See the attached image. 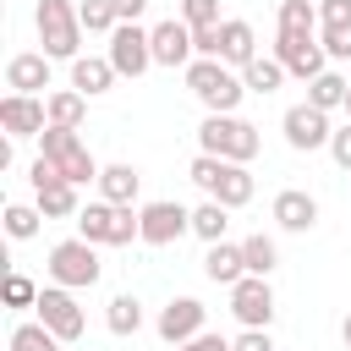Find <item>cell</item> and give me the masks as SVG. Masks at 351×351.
<instances>
[{
	"instance_id": "1",
	"label": "cell",
	"mask_w": 351,
	"mask_h": 351,
	"mask_svg": "<svg viewBox=\"0 0 351 351\" xmlns=\"http://www.w3.org/2000/svg\"><path fill=\"white\" fill-rule=\"evenodd\" d=\"M181 71H186L192 99H197L208 115H236V104H241V93H247V82L236 77V66L197 55V60H192V66H181Z\"/></svg>"
},
{
	"instance_id": "2",
	"label": "cell",
	"mask_w": 351,
	"mask_h": 351,
	"mask_svg": "<svg viewBox=\"0 0 351 351\" xmlns=\"http://www.w3.org/2000/svg\"><path fill=\"white\" fill-rule=\"evenodd\" d=\"M186 176H192L208 197H219L225 208H247V203H252V192H258L252 170H247V165H236V159H219V154H197Z\"/></svg>"
},
{
	"instance_id": "3",
	"label": "cell",
	"mask_w": 351,
	"mask_h": 351,
	"mask_svg": "<svg viewBox=\"0 0 351 351\" xmlns=\"http://www.w3.org/2000/svg\"><path fill=\"white\" fill-rule=\"evenodd\" d=\"M33 27H38V44H44L49 60H77L82 55V33L88 27H82V16H77L71 0H38Z\"/></svg>"
},
{
	"instance_id": "4",
	"label": "cell",
	"mask_w": 351,
	"mask_h": 351,
	"mask_svg": "<svg viewBox=\"0 0 351 351\" xmlns=\"http://www.w3.org/2000/svg\"><path fill=\"white\" fill-rule=\"evenodd\" d=\"M197 148H203V154H219V159H236V165H252L258 148H263V137H258V126L241 121V115H203Z\"/></svg>"
},
{
	"instance_id": "5",
	"label": "cell",
	"mask_w": 351,
	"mask_h": 351,
	"mask_svg": "<svg viewBox=\"0 0 351 351\" xmlns=\"http://www.w3.org/2000/svg\"><path fill=\"white\" fill-rule=\"evenodd\" d=\"M77 236H88L93 247H126L132 236H143V219L132 203H110V197H93L82 214H77Z\"/></svg>"
},
{
	"instance_id": "6",
	"label": "cell",
	"mask_w": 351,
	"mask_h": 351,
	"mask_svg": "<svg viewBox=\"0 0 351 351\" xmlns=\"http://www.w3.org/2000/svg\"><path fill=\"white\" fill-rule=\"evenodd\" d=\"M38 148H44V159L66 176V181H77V186H88V181H99V159L82 148V137H77V126H44L38 132Z\"/></svg>"
},
{
	"instance_id": "7",
	"label": "cell",
	"mask_w": 351,
	"mask_h": 351,
	"mask_svg": "<svg viewBox=\"0 0 351 351\" xmlns=\"http://www.w3.org/2000/svg\"><path fill=\"white\" fill-rule=\"evenodd\" d=\"M99 274H104V263H99V247L88 236H66V241L49 247V280L55 285L88 291V285H99Z\"/></svg>"
},
{
	"instance_id": "8",
	"label": "cell",
	"mask_w": 351,
	"mask_h": 351,
	"mask_svg": "<svg viewBox=\"0 0 351 351\" xmlns=\"http://www.w3.org/2000/svg\"><path fill=\"white\" fill-rule=\"evenodd\" d=\"M230 313L241 329H269L274 324V291H269V274H241L230 285Z\"/></svg>"
},
{
	"instance_id": "9",
	"label": "cell",
	"mask_w": 351,
	"mask_h": 351,
	"mask_svg": "<svg viewBox=\"0 0 351 351\" xmlns=\"http://www.w3.org/2000/svg\"><path fill=\"white\" fill-rule=\"evenodd\" d=\"M33 313H38V318L66 340V346H71V340H82V329H88V318H82V307H77V291H66V285H55V280L38 291Z\"/></svg>"
},
{
	"instance_id": "10",
	"label": "cell",
	"mask_w": 351,
	"mask_h": 351,
	"mask_svg": "<svg viewBox=\"0 0 351 351\" xmlns=\"http://www.w3.org/2000/svg\"><path fill=\"white\" fill-rule=\"evenodd\" d=\"M274 60L291 77H302V82H313L318 71H329V55H324L318 33H274Z\"/></svg>"
},
{
	"instance_id": "11",
	"label": "cell",
	"mask_w": 351,
	"mask_h": 351,
	"mask_svg": "<svg viewBox=\"0 0 351 351\" xmlns=\"http://www.w3.org/2000/svg\"><path fill=\"white\" fill-rule=\"evenodd\" d=\"M285 143L296 148V154H318V148H329V137H335V126H329V110H318V104H291L285 110Z\"/></svg>"
},
{
	"instance_id": "12",
	"label": "cell",
	"mask_w": 351,
	"mask_h": 351,
	"mask_svg": "<svg viewBox=\"0 0 351 351\" xmlns=\"http://www.w3.org/2000/svg\"><path fill=\"white\" fill-rule=\"evenodd\" d=\"M137 219H143V241H148V247H170V241H181V236L192 230V208H181L176 197H154V203H143Z\"/></svg>"
},
{
	"instance_id": "13",
	"label": "cell",
	"mask_w": 351,
	"mask_h": 351,
	"mask_svg": "<svg viewBox=\"0 0 351 351\" xmlns=\"http://www.w3.org/2000/svg\"><path fill=\"white\" fill-rule=\"evenodd\" d=\"M110 66H115L121 77H143V71L154 66V38H148V27L121 22V27L110 33Z\"/></svg>"
},
{
	"instance_id": "14",
	"label": "cell",
	"mask_w": 351,
	"mask_h": 351,
	"mask_svg": "<svg viewBox=\"0 0 351 351\" xmlns=\"http://www.w3.org/2000/svg\"><path fill=\"white\" fill-rule=\"evenodd\" d=\"M203 318H208V307L197 302V296H170L165 307H159V340L165 346H186L192 335H203Z\"/></svg>"
},
{
	"instance_id": "15",
	"label": "cell",
	"mask_w": 351,
	"mask_h": 351,
	"mask_svg": "<svg viewBox=\"0 0 351 351\" xmlns=\"http://www.w3.org/2000/svg\"><path fill=\"white\" fill-rule=\"evenodd\" d=\"M0 126H5V137H38L49 126V104L38 93H5L0 99Z\"/></svg>"
},
{
	"instance_id": "16",
	"label": "cell",
	"mask_w": 351,
	"mask_h": 351,
	"mask_svg": "<svg viewBox=\"0 0 351 351\" xmlns=\"http://www.w3.org/2000/svg\"><path fill=\"white\" fill-rule=\"evenodd\" d=\"M148 38H154V66H192V60H197V49H192V27H186L181 16L154 22Z\"/></svg>"
},
{
	"instance_id": "17",
	"label": "cell",
	"mask_w": 351,
	"mask_h": 351,
	"mask_svg": "<svg viewBox=\"0 0 351 351\" xmlns=\"http://www.w3.org/2000/svg\"><path fill=\"white\" fill-rule=\"evenodd\" d=\"M274 225H280V230H291V236H307V230L318 225V197H313V192H302V186L274 192Z\"/></svg>"
},
{
	"instance_id": "18",
	"label": "cell",
	"mask_w": 351,
	"mask_h": 351,
	"mask_svg": "<svg viewBox=\"0 0 351 351\" xmlns=\"http://www.w3.org/2000/svg\"><path fill=\"white\" fill-rule=\"evenodd\" d=\"M5 88L11 93H44L49 88V55L44 49H22L5 60Z\"/></svg>"
},
{
	"instance_id": "19",
	"label": "cell",
	"mask_w": 351,
	"mask_h": 351,
	"mask_svg": "<svg viewBox=\"0 0 351 351\" xmlns=\"http://www.w3.org/2000/svg\"><path fill=\"white\" fill-rule=\"evenodd\" d=\"M219 60L225 66H247V60H258V33H252V22H241V16H225L219 22Z\"/></svg>"
},
{
	"instance_id": "20",
	"label": "cell",
	"mask_w": 351,
	"mask_h": 351,
	"mask_svg": "<svg viewBox=\"0 0 351 351\" xmlns=\"http://www.w3.org/2000/svg\"><path fill=\"white\" fill-rule=\"evenodd\" d=\"M115 66H110V55H77L71 60V88L77 93H88V99H99V93H110L115 88Z\"/></svg>"
},
{
	"instance_id": "21",
	"label": "cell",
	"mask_w": 351,
	"mask_h": 351,
	"mask_svg": "<svg viewBox=\"0 0 351 351\" xmlns=\"http://www.w3.org/2000/svg\"><path fill=\"white\" fill-rule=\"evenodd\" d=\"M203 274L214 280V285H236L241 274H247V258H241V241H208V252H203Z\"/></svg>"
},
{
	"instance_id": "22",
	"label": "cell",
	"mask_w": 351,
	"mask_h": 351,
	"mask_svg": "<svg viewBox=\"0 0 351 351\" xmlns=\"http://www.w3.org/2000/svg\"><path fill=\"white\" fill-rule=\"evenodd\" d=\"M33 203H38L44 219H77V214H82V208H77V181H66V176L33 186Z\"/></svg>"
},
{
	"instance_id": "23",
	"label": "cell",
	"mask_w": 351,
	"mask_h": 351,
	"mask_svg": "<svg viewBox=\"0 0 351 351\" xmlns=\"http://www.w3.org/2000/svg\"><path fill=\"white\" fill-rule=\"evenodd\" d=\"M137 186H143L137 165H104L99 170V197H110V203H137Z\"/></svg>"
},
{
	"instance_id": "24",
	"label": "cell",
	"mask_w": 351,
	"mask_h": 351,
	"mask_svg": "<svg viewBox=\"0 0 351 351\" xmlns=\"http://www.w3.org/2000/svg\"><path fill=\"white\" fill-rule=\"evenodd\" d=\"M285 77H291V71H285L274 55H258V60H247V66H241V82H247V93H258V99H263V93H274Z\"/></svg>"
},
{
	"instance_id": "25",
	"label": "cell",
	"mask_w": 351,
	"mask_h": 351,
	"mask_svg": "<svg viewBox=\"0 0 351 351\" xmlns=\"http://www.w3.org/2000/svg\"><path fill=\"white\" fill-rule=\"evenodd\" d=\"M44 104H49V126H82V115H88V93H77V88H55V93H44Z\"/></svg>"
},
{
	"instance_id": "26",
	"label": "cell",
	"mask_w": 351,
	"mask_h": 351,
	"mask_svg": "<svg viewBox=\"0 0 351 351\" xmlns=\"http://www.w3.org/2000/svg\"><path fill=\"white\" fill-rule=\"evenodd\" d=\"M225 230H230V208H225L219 197H203V203L192 208V236H203V241H225Z\"/></svg>"
},
{
	"instance_id": "27",
	"label": "cell",
	"mask_w": 351,
	"mask_h": 351,
	"mask_svg": "<svg viewBox=\"0 0 351 351\" xmlns=\"http://www.w3.org/2000/svg\"><path fill=\"white\" fill-rule=\"evenodd\" d=\"M104 324H110V335H137L143 329V302L132 296V291H121V296H110V307H104Z\"/></svg>"
},
{
	"instance_id": "28",
	"label": "cell",
	"mask_w": 351,
	"mask_h": 351,
	"mask_svg": "<svg viewBox=\"0 0 351 351\" xmlns=\"http://www.w3.org/2000/svg\"><path fill=\"white\" fill-rule=\"evenodd\" d=\"M66 340L44 324V318H27V324H16L11 329V351H60Z\"/></svg>"
},
{
	"instance_id": "29",
	"label": "cell",
	"mask_w": 351,
	"mask_h": 351,
	"mask_svg": "<svg viewBox=\"0 0 351 351\" xmlns=\"http://www.w3.org/2000/svg\"><path fill=\"white\" fill-rule=\"evenodd\" d=\"M346 77L340 71H318L313 82H307V104H318V110H346Z\"/></svg>"
},
{
	"instance_id": "30",
	"label": "cell",
	"mask_w": 351,
	"mask_h": 351,
	"mask_svg": "<svg viewBox=\"0 0 351 351\" xmlns=\"http://www.w3.org/2000/svg\"><path fill=\"white\" fill-rule=\"evenodd\" d=\"M241 258H247V274H274V263H280V247H274V236H247L241 241Z\"/></svg>"
},
{
	"instance_id": "31",
	"label": "cell",
	"mask_w": 351,
	"mask_h": 351,
	"mask_svg": "<svg viewBox=\"0 0 351 351\" xmlns=\"http://www.w3.org/2000/svg\"><path fill=\"white\" fill-rule=\"evenodd\" d=\"M274 33H318L313 0H280V27H274Z\"/></svg>"
},
{
	"instance_id": "32",
	"label": "cell",
	"mask_w": 351,
	"mask_h": 351,
	"mask_svg": "<svg viewBox=\"0 0 351 351\" xmlns=\"http://www.w3.org/2000/svg\"><path fill=\"white\" fill-rule=\"evenodd\" d=\"M38 219H44L38 203H11V208H5V236H11V241H33V236H38Z\"/></svg>"
},
{
	"instance_id": "33",
	"label": "cell",
	"mask_w": 351,
	"mask_h": 351,
	"mask_svg": "<svg viewBox=\"0 0 351 351\" xmlns=\"http://www.w3.org/2000/svg\"><path fill=\"white\" fill-rule=\"evenodd\" d=\"M77 16H82V27H88V33H115V27H121V16H115V5H110V0H82V5H77Z\"/></svg>"
},
{
	"instance_id": "34",
	"label": "cell",
	"mask_w": 351,
	"mask_h": 351,
	"mask_svg": "<svg viewBox=\"0 0 351 351\" xmlns=\"http://www.w3.org/2000/svg\"><path fill=\"white\" fill-rule=\"evenodd\" d=\"M38 291H44V285H33V280H27V274H16V269H11V274H5V285H0L5 307H33V302H38Z\"/></svg>"
},
{
	"instance_id": "35",
	"label": "cell",
	"mask_w": 351,
	"mask_h": 351,
	"mask_svg": "<svg viewBox=\"0 0 351 351\" xmlns=\"http://www.w3.org/2000/svg\"><path fill=\"white\" fill-rule=\"evenodd\" d=\"M318 33H351V0H324L318 5Z\"/></svg>"
},
{
	"instance_id": "36",
	"label": "cell",
	"mask_w": 351,
	"mask_h": 351,
	"mask_svg": "<svg viewBox=\"0 0 351 351\" xmlns=\"http://www.w3.org/2000/svg\"><path fill=\"white\" fill-rule=\"evenodd\" d=\"M181 22L186 27H214L225 16H219V0H181Z\"/></svg>"
},
{
	"instance_id": "37",
	"label": "cell",
	"mask_w": 351,
	"mask_h": 351,
	"mask_svg": "<svg viewBox=\"0 0 351 351\" xmlns=\"http://www.w3.org/2000/svg\"><path fill=\"white\" fill-rule=\"evenodd\" d=\"M192 49L208 55V60H219V22L214 27H192Z\"/></svg>"
},
{
	"instance_id": "38",
	"label": "cell",
	"mask_w": 351,
	"mask_h": 351,
	"mask_svg": "<svg viewBox=\"0 0 351 351\" xmlns=\"http://www.w3.org/2000/svg\"><path fill=\"white\" fill-rule=\"evenodd\" d=\"M230 351H274V340H269V329H241L230 340Z\"/></svg>"
},
{
	"instance_id": "39",
	"label": "cell",
	"mask_w": 351,
	"mask_h": 351,
	"mask_svg": "<svg viewBox=\"0 0 351 351\" xmlns=\"http://www.w3.org/2000/svg\"><path fill=\"white\" fill-rule=\"evenodd\" d=\"M329 154H335V165L351 176V126H335V137H329Z\"/></svg>"
},
{
	"instance_id": "40",
	"label": "cell",
	"mask_w": 351,
	"mask_h": 351,
	"mask_svg": "<svg viewBox=\"0 0 351 351\" xmlns=\"http://www.w3.org/2000/svg\"><path fill=\"white\" fill-rule=\"evenodd\" d=\"M110 5H115V16H121V22H137V16L148 11V0H110Z\"/></svg>"
},
{
	"instance_id": "41",
	"label": "cell",
	"mask_w": 351,
	"mask_h": 351,
	"mask_svg": "<svg viewBox=\"0 0 351 351\" xmlns=\"http://www.w3.org/2000/svg\"><path fill=\"white\" fill-rule=\"evenodd\" d=\"M340 340H346V346H351V313H346V324H340Z\"/></svg>"
},
{
	"instance_id": "42",
	"label": "cell",
	"mask_w": 351,
	"mask_h": 351,
	"mask_svg": "<svg viewBox=\"0 0 351 351\" xmlns=\"http://www.w3.org/2000/svg\"><path fill=\"white\" fill-rule=\"evenodd\" d=\"M346 110H351V88H346Z\"/></svg>"
}]
</instances>
